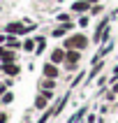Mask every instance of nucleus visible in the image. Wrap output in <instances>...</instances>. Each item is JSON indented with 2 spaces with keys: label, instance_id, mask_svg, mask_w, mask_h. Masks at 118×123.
Here are the masks:
<instances>
[{
  "label": "nucleus",
  "instance_id": "nucleus-1",
  "mask_svg": "<svg viewBox=\"0 0 118 123\" xmlns=\"http://www.w3.org/2000/svg\"><path fill=\"white\" fill-rule=\"evenodd\" d=\"M90 44L88 35L86 33H69L67 37H62V47L65 49H79V51H86Z\"/></svg>",
  "mask_w": 118,
  "mask_h": 123
},
{
  "label": "nucleus",
  "instance_id": "nucleus-2",
  "mask_svg": "<svg viewBox=\"0 0 118 123\" xmlns=\"http://www.w3.org/2000/svg\"><path fill=\"white\" fill-rule=\"evenodd\" d=\"M60 65H56V63L46 61L44 65H42V77H49V79H60Z\"/></svg>",
  "mask_w": 118,
  "mask_h": 123
},
{
  "label": "nucleus",
  "instance_id": "nucleus-3",
  "mask_svg": "<svg viewBox=\"0 0 118 123\" xmlns=\"http://www.w3.org/2000/svg\"><path fill=\"white\" fill-rule=\"evenodd\" d=\"M65 58H67V49L65 47H56V49H51V54H49V61L56 63V65H65Z\"/></svg>",
  "mask_w": 118,
  "mask_h": 123
},
{
  "label": "nucleus",
  "instance_id": "nucleus-4",
  "mask_svg": "<svg viewBox=\"0 0 118 123\" xmlns=\"http://www.w3.org/2000/svg\"><path fill=\"white\" fill-rule=\"evenodd\" d=\"M49 107H51V100H49V98L39 91V93L35 95V100H33V109H35V111H46Z\"/></svg>",
  "mask_w": 118,
  "mask_h": 123
},
{
  "label": "nucleus",
  "instance_id": "nucleus-5",
  "mask_svg": "<svg viewBox=\"0 0 118 123\" xmlns=\"http://www.w3.org/2000/svg\"><path fill=\"white\" fill-rule=\"evenodd\" d=\"M0 72L7 74V77H12V79H16L21 74V65L19 63H0Z\"/></svg>",
  "mask_w": 118,
  "mask_h": 123
},
{
  "label": "nucleus",
  "instance_id": "nucleus-6",
  "mask_svg": "<svg viewBox=\"0 0 118 123\" xmlns=\"http://www.w3.org/2000/svg\"><path fill=\"white\" fill-rule=\"evenodd\" d=\"M0 63H19V54H16V49L0 47Z\"/></svg>",
  "mask_w": 118,
  "mask_h": 123
},
{
  "label": "nucleus",
  "instance_id": "nucleus-7",
  "mask_svg": "<svg viewBox=\"0 0 118 123\" xmlns=\"http://www.w3.org/2000/svg\"><path fill=\"white\" fill-rule=\"evenodd\" d=\"M90 2L88 0H76V2H72V7H69V9H72V12L74 14H90Z\"/></svg>",
  "mask_w": 118,
  "mask_h": 123
},
{
  "label": "nucleus",
  "instance_id": "nucleus-8",
  "mask_svg": "<svg viewBox=\"0 0 118 123\" xmlns=\"http://www.w3.org/2000/svg\"><path fill=\"white\" fill-rule=\"evenodd\" d=\"M72 28H74V21H72V23H60L58 28H53V30H51V37H58V40H60V37L69 35V30H72Z\"/></svg>",
  "mask_w": 118,
  "mask_h": 123
},
{
  "label": "nucleus",
  "instance_id": "nucleus-9",
  "mask_svg": "<svg viewBox=\"0 0 118 123\" xmlns=\"http://www.w3.org/2000/svg\"><path fill=\"white\" fill-rule=\"evenodd\" d=\"M81 61H83V51H79V49H67L65 63H81Z\"/></svg>",
  "mask_w": 118,
  "mask_h": 123
},
{
  "label": "nucleus",
  "instance_id": "nucleus-10",
  "mask_svg": "<svg viewBox=\"0 0 118 123\" xmlns=\"http://www.w3.org/2000/svg\"><path fill=\"white\" fill-rule=\"evenodd\" d=\"M56 86H58V79H49V77L39 79V91H56Z\"/></svg>",
  "mask_w": 118,
  "mask_h": 123
},
{
  "label": "nucleus",
  "instance_id": "nucleus-11",
  "mask_svg": "<svg viewBox=\"0 0 118 123\" xmlns=\"http://www.w3.org/2000/svg\"><path fill=\"white\" fill-rule=\"evenodd\" d=\"M5 47H9V49H23V42H21V37L19 35H7V42H5Z\"/></svg>",
  "mask_w": 118,
  "mask_h": 123
},
{
  "label": "nucleus",
  "instance_id": "nucleus-12",
  "mask_svg": "<svg viewBox=\"0 0 118 123\" xmlns=\"http://www.w3.org/2000/svg\"><path fill=\"white\" fill-rule=\"evenodd\" d=\"M35 49H37V40L35 37H23V51L26 54H33Z\"/></svg>",
  "mask_w": 118,
  "mask_h": 123
},
{
  "label": "nucleus",
  "instance_id": "nucleus-13",
  "mask_svg": "<svg viewBox=\"0 0 118 123\" xmlns=\"http://www.w3.org/2000/svg\"><path fill=\"white\" fill-rule=\"evenodd\" d=\"M67 100H69V95H62L60 100H58V102H56L53 107H51V111H53V116H58V114L62 111V107H65V102H67Z\"/></svg>",
  "mask_w": 118,
  "mask_h": 123
},
{
  "label": "nucleus",
  "instance_id": "nucleus-14",
  "mask_svg": "<svg viewBox=\"0 0 118 123\" xmlns=\"http://www.w3.org/2000/svg\"><path fill=\"white\" fill-rule=\"evenodd\" d=\"M35 40H37V49H35V54L39 56L42 51H44V47H46V37H44V35H39V37H35Z\"/></svg>",
  "mask_w": 118,
  "mask_h": 123
},
{
  "label": "nucleus",
  "instance_id": "nucleus-15",
  "mask_svg": "<svg viewBox=\"0 0 118 123\" xmlns=\"http://www.w3.org/2000/svg\"><path fill=\"white\" fill-rule=\"evenodd\" d=\"M56 21H58V23H72V16H69V12H62V14L56 16Z\"/></svg>",
  "mask_w": 118,
  "mask_h": 123
},
{
  "label": "nucleus",
  "instance_id": "nucleus-16",
  "mask_svg": "<svg viewBox=\"0 0 118 123\" xmlns=\"http://www.w3.org/2000/svg\"><path fill=\"white\" fill-rule=\"evenodd\" d=\"M12 102H14V93H12V91H7L5 95L0 98V105H12Z\"/></svg>",
  "mask_w": 118,
  "mask_h": 123
},
{
  "label": "nucleus",
  "instance_id": "nucleus-17",
  "mask_svg": "<svg viewBox=\"0 0 118 123\" xmlns=\"http://www.w3.org/2000/svg\"><path fill=\"white\" fill-rule=\"evenodd\" d=\"M90 19H93L90 14H81V16H79V28H86L90 23Z\"/></svg>",
  "mask_w": 118,
  "mask_h": 123
},
{
  "label": "nucleus",
  "instance_id": "nucleus-18",
  "mask_svg": "<svg viewBox=\"0 0 118 123\" xmlns=\"http://www.w3.org/2000/svg\"><path fill=\"white\" fill-rule=\"evenodd\" d=\"M86 77H88V74H86V72H76V77H74V79H72V86H79V84H81L83 79H86Z\"/></svg>",
  "mask_w": 118,
  "mask_h": 123
},
{
  "label": "nucleus",
  "instance_id": "nucleus-19",
  "mask_svg": "<svg viewBox=\"0 0 118 123\" xmlns=\"http://www.w3.org/2000/svg\"><path fill=\"white\" fill-rule=\"evenodd\" d=\"M102 12H104V7L100 5V2H97V5H93V7H90V16H97V14H102Z\"/></svg>",
  "mask_w": 118,
  "mask_h": 123
},
{
  "label": "nucleus",
  "instance_id": "nucleus-20",
  "mask_svg": "<svg viewBox=\"0 0 118 123\" xmlns=\"http://www.w3.org/2000/svg\"><path fill=\"white\" fill-rule=\"evenodd\" d=\"M79 65H81V63H65V70H67V72H76Z\"/></svg>",
  "mask_w": 118,
  "mask_h": 123
},
{
  "label": "nucleus",
  "instance_id": "nucleus-21",
  "mask_svg": "<svg viewBox=\"0 0 118 123\" xmlns=\"http://www.w3.org/2000/svg\"><path fill=\"white\" fill-rule=\"evenodd\" d=\"M9 121V114H7V111H0V123H7Z\"/></svg>",
  "mask_w": 118,
  "mask_h": 123
},
{
  "label": "nucleus",
  "instance_id": "nucleus-22",
  "mask_svg": "<svg viewBox=\"0 0 118 123\" xmlns=\"http://www.w3.org/2000/svg\"><path fill=\"white\" fill-rule=\"evenodd\" d=\"M109 86H111V91H113V93H116V95H118V81H113V84H109Z\"/></svg>",
  "mask_w": 118,
  "mask_h": 123
},
{
  "label": "nucleus",
  "instance_id": "nucleus-23",
  "mask_svg": "<svg viewBox=\"0 0 118 123\" xmlns=\"http://www.w3.org/2000/svg\"><path fill=\"white\" fill-rule=\"evenodd\" d=\"M88 2H90V5H97V2H100V0H88Z\"/></svg>",
  "mask_w": 118,
  "mask_h": 123
}]
</instances>
